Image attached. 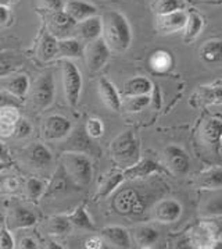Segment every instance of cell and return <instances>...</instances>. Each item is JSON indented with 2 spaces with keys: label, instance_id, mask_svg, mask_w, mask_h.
Masks as SVG:
<instances>
[{
  "label": "cell",
  "instance_id": "51",
  "mask_svg": "<svg viewBox=\"0 0 222 249\" xmlns=\"http://www.w3.org/2000/svg\"><path fill=\"white\" fill-rule=\"evenodd\" d=\"M7 160H9V155H7V152L4 150L3 145L0 143V161H7Z\"/></svg>",
  "mask_w": 222,
  "mask_h": 249
},
{
  "label": "cell",
  "instance_id": "29",
  "mask_svg": "<svg viewBox=\"0 0 222 249\" xmlns=\"http://www.w3.org/2000/svg\"><path fill=\"white\" fill-rule=\"evenodd\" d=\"M83 49H82L81 40L77 38H64L57 40V56L61 59H74L79 57Z\"/></svg>",
  "mask_w": 222,
  "mask_h": 249
},
{
  "label": "cell",
  "instance_id": "37",
  "mask_svg": "<svg viewBox=\"0 0 222 249\" xmlns=\"http://www.w3.org/2000/svg\"><path fill=\"white\" fill-rule=\"evenodd\" d=\"M71 229H72V224H71V221L68 220L67 216H54L46 224L48 232L53 234V235H64V234H68Z\"/></svg>",
  "mask_w": 222,
  "mask_h": 249
},
{
  "label": "cell",
  "instance_id": "3",
  "mask_svg": "<svg viewBox=\"0 0 222 249\" xmlns=\"http://www.w3.org/2000/svg\"><path fill=\"white\" fill-rule=\"evenodd\" d=\"M61 166L78 187H88L93 177L92 160L82 152H64Z\"/></svg>",
  "mask_w": 222,
  "mask_h": 249
},
{
  "label": "cell",
  "instance_id": "17",
  "mask_svg": "<svg viewBox=\"0 0 222 249\" xmlns=\"http://www.w3.org/2000/svg\"><path fill=\"white\" fill-rule=\"evenodd\" d=\"M36 214L32 210L24 206H16L7 214V227L9 230L28 229L36 223Z\"/></svg>",
  "mask_w": 222,
  "mask_h": 249
},
{
  "label": "cell",
  "instance_id": "9",
  "mask_svg": "<svg viewBox=\"0 0 222 249\" xmlns=\"http://www.w3.org/2000/svg\"><path fill=\"white\" fill-rule=\"evenodd\" d=\"M77 21L72 20L64 10L50 11L48 14V30L53 36L64 39L74 34Z\"/></svg>",
  "mask_w": 222,
  "mask_h": 249
},
{
  "label": "cell",
  "instance_id": "49",
  "mask_svg": "<svg viewBox=\"0 0 222 249\" xmlns=\"http://www.w3.org/2000/svg\"><path fill=\"white\" fill-rule=\"evenodd\" d=\"M18 248L21 249H35L38 248V242L31 237H25V238H21L18 242Z\"/></svg>",
  "mask_w": 222,
  "mask_h": 249
},
{
  "label": "cell",
  "instance_id": "20",
  "mask_svg": "<svg viewBox=\"0 0 222 249\" xmlns=\"http://www.w3.org/2000/svg\"><path fill=\"white\" fill-rule=\"evenodd\" d=\"M199 56L204 64L212 67L222 66V39L206 40L199 50Z\"/></svg>",
  "mask_w": 222,
  "mask_h": 249
},
{
  "label": "cell",
  "instance_id": "16",
  "mask_svg": "<svg viewBox=\"0 0 222 249\" xmlns=\"http://www.w3.org/2000/svg\"><path fill=\"white\" fill-rule=\"evenodd\" d=\"M164 171H165V169L160 163H157L152 159H143L139 160L136 164L124 170V177H125V179L133 181V179L146 178V177H150L153 174L164 173Z\"/></svg>",
  "mask_w": 222,
  "mask_h": 249
},
{
  "label": "cell",
  "instance_id": "1",
  "mask_svg": "<svg viewBox=\"0 0 222 249\" xmlns=\"http://www.w3.org/2000/svg\"><path fill=\"white\" fill-rule=\"evenodd\" d=\"M103 21V39L114 52H125L131 46L132 30L125 16L117 10L106 11Z\"/></svg>",
  "mask_w": 222,
  "mask_h": 249
},
{
  "label": "cell",
  "instance_id": "18",
  "mask_svg": "<svg viewBox=\"0 0 222 249\" xmlns=\"http://www.w3.org/2000/svg\"><path fill=\"white\" fill-rule=\"evenodd\" d=\"M200 138L203 143L210 148L220 146L222 140V121L220 119H207L200 128Z\"/></svg>",
  "mask_w": 222,
  "mask_h": 249
},
{
  "label": "cell",
  "instance_id": "14",
  "mask_svg": "<svg viewBox=\"0 0 222 249\" xmlns=\"http://www.w3.org/2000/svg\"><path fill=\"white\" fill-rule=\"evenodd\" d=\"M71 121L64 116L53 114L49 116L43 125V137L48 141L61 140L67 137L71 131Z\"/></svg>",
  "mask_w": 222,
  "mask_h": 249
},
{
  "label": "cell",
  "instance_id": "7",
  "mask_svg": "<svg viewBox=\"0 0 222 249\" xmlns=\"http://www.w3.org/2000/svg\"><path fill=\"white\" fill-rule=\"evenodd\" d=\"M162 158H164V166L167 167V170H170V173H172L174 176L182 177L189 171L190 160H189L188 153L182 149L181 146L168 145L164 149Z\"/></svg>",
  "mask_w": 222,
  "mask_h": 249
},
{
  "label": "cell",
  "instance_id": "28",
  "mask_svg": "<svg viewBox=\"0 0 222 249\" xmlns=\"http://www.w3.org/2000/svg\"><path fill=\"white\" fill-rule=\"evenodd\" d=\"M89 135L86 134L85 127H78L63 143L61 149L64 152H85L89 149Z\"/></svg>",
  "mask_w": 222,
  "mask_h": 249
},
{
  "label": "cell",
  "instance_id": "22",
  "mask_svg": "<svg viewBox=\"0 0 222 249\" xmlns=\"http://www.w3.org/2000/svg\"><path fill=\"white\" fill-rule=\"evenodd\" d=\"M100 235L107 244H110L114 248H129L131 247V237H129L128 230L120 227V226L104 227L100 231Z\"/></svg>",
  "mask_w": 222,
  "mask_h": 249
},
{
  "label": "cell",
  "instance_id": "26",
  "mask_svg": "<svg viewBox=\"0 0 222 249\" xmlns=\"http://www.w3.org/2000/svg\"><path fill=\"white\" fill-rule=\"evenodd\" d=\"M133 241L139 248H152L154 247L159 239H160V232L152 226H139L132 231Z\"/></svg>",
  "mask_w": 222,
  "mask_h": 249
},
{
  "label": "cell",
  "instance_id": "5",
  "mask_svg": "<svg viewBox=\"0 0 222 249\" xmlns=\"http://www.w3.org/2000/svg\"><path fill=\"white\" fill-rule=\"evenodd\" d=\"M54 78L50 71L46 74H42L38 80L35 81L33 88L31 90V103L32 107L36 111H42L49 107L54 99Z\"/></svg>",
  "mask_w": 222,
  "mask_h": 249
},
{
  "label": "cell",
  "instance_id": "47",
  "mask_svg": "<svg viewBox=\"0 0 222 249\" xmlns=\"http://www.w3.org/2000/svg\"><path fill=\"white\" fill-rule=\"evenodd\" d=\"M106 241L103 239V237H91L85 241V248L88 249H101L104 248Z\"/></svg>",
  "mask_w": 222,
  "mask_h": 249
},
{
  "label": "cell",
  "instance_id": "12",
  "mask_svg": "<svg viewBox=\"0 0 222 249\" xmlns=\"http://www.w3.org/2000/svg\"><path fill=\"white\" fill-rule=\"evenodd\" d=\"M22 159L33 169H46L51 164L53 156L43 143H31L22 150Z\"/></svg>",
  "mask_w": 222,
  "mask_h": 249
},
{
  "label": "cell",
  "instance_id": "4",
  "mask_svg": "<svg viewBox=\"0 0 222 249\" xmlns=\"http://www.w3.org/2000/svg\"><path fill=\"white\" fill-rule=\"evenodd\" d=\"M61 74H63V87H64L65 99L71 107H77L82 92L81 72L72 61L67 59L61 61Z\"/></svg>",
  "mask_w": 222,
  "mask_h": 249
},
{
  "label": "cell",
  "instance_id": "31",
  "mask_svg": "<svg viewBox=\"0 0 222 249\" xmlns=\"http://www.w3.org/2000/svg\"><path fill=\"white\" fill-rule=\"evenodd\" d=\"M203 28H204V18L199 13L196 11H190L188 14V21L185 25V35H183V40L186 43H190L194 39L199 38V35L202 34Z\"/></svg>",
  "mask_w": 222,
  "mask_h": 249
},
{
  "label": "cell",
  "instance_id": "35",
  "mask_svg": "<svg viewBox=\"0 0 222 249\" xmlns=\"http://www.w3.org/2000/svg\"><path fill=\"white\" fill-rule=\"evenodd\" d=\"M67 217L71 221V224L75 226V227H78V229L88 230V231H95L96 230V227H95V224H93V221L91 219V216L88 214L86 208L83 205L78 206Z\"/></svg>",
  "mask_w": 222,
  "mask_h": 249
},
{
  "label": "cell",
  "instance_id": "44",
  "mask_svg": "<svg viewBox=\"0 0 222 249\" xmlns=\"http://www.w3.org/2000/svg\"><path fill=\"white\" fill-rule=\"evenodd\" d=\"M31 132H32V125H31V123L28 120H22L20 119V121L17 123V125H16V132H14V135L17 137V138H25V137H28Z\"/></svg>",
  "mask_w": 222,
  "mask_h": 249
},
{
  "label": "cell",
  "instance_id": "55",
  "mask_svg": "<svg viewBox=\"0 0 222 249\" xmlns=\"http://www.w3.org/2000/svg\"><path fill=\"white\" fill-rule=\"evenodd\" d=\"M217 238H218V239H221V241H222V229L220 230V232H218V234H217Z\"/></svg>",
  "mask_w": 222,
  "mask_h": 249
},
{
  "label": "cell",
  "instance_id": "30",
  "mask_svg": "<svg viewBox=\"0 0 222 249\" xmlns=\"http://www.w3.org/2000/svg\"><path fill=\"white\" fill-rule=\"evenodd\" d=\"M217 239V234L208 224H200L192 232V244L193 247L197 248H211L212 242Z\"/></svg>",
  "mask_w": 222,
  "mask_h": 249
},
{
  "label": "cell",
  "instance_id": "21",
  "mask_svg": "<svg viewBox=\"0 0 222 249\" xmlns=\"http://www.w3.org/2000/svg\"><path fill=\"white\" fill-rule=\"evenodd\" d=\"M21 116L18 107L9 106L0 109V138H10L16 132V125Z\"/></svg>",
  "mask_w": 222,
  "mask_h": 249
},
{
  "label": "cell",
  "instance_id": "40",
  "mask_svg": "<svg viewBox=\"0 0 222 249\" xmlns=\"http://www.w3.org/2000/svg\"><path fill=\"white\" fill-rule=\"evenodd\" d=\"M46 191V182L39 178H28L25 182V192L31 200H36L43 196Z\"/></svg>",
  "mask_w": 222,
  "mask_h": 249
},
{
  "label": "cell",
  "instance_id": "6",
  "mask_svg": "<svg viewBox=\"0 0 222 249\" xmlns=\"http://www.w3.org/2000/svg\"><path fill=\"white\" fill-rule=\"evenodd\" d=\"M110 53L111 49L103 38H97L86 43L83 56H85V63H86L88 70L91 72L100 71L110 57Z\"/></svg>",
  "mask_w": 222,
  "mask_h": 249
},
{
  "label": "cell",
  "instance_id": "52",
  "mask_svg": "<svg viewBox=\"0 0 222 249\" xmlns=\"http://www.w3.org/2000/svg\"><path fill=\"white\" fill-rule=\"evenodd\" d=\"M16 0H0V4H4V6H11Z\"/></svg>",
  "mask_w": 222,
  "mask_h": 249
},
{
  "label": "cell",
  "instance_id": "2",
  "mask_svg": "<svg viewBox=\"0 0 222 249\" xmlns=\"http://www.w3.org/2000/svg\"><path fill=\"white\" fill-rule=\"evenodd\" d=\"M110 149L112 160L124 170L141 160V143L132 130L124 131L117 138H114Z\"/></svg>",
  "mask_w": 222,
  "mask_h": 249
},
{
  "label": "cell",
  "instance_id": "25",
  "mask_svg": "<svg viewBox=\"0 0 222 249\" xmlns=\"http://www.w3.org/2000/svg\"><path fill=\"white\" fill-rule=\"evenodd\" d=\"M194 187L200 190H220L222 188V169L214 167V169L206 170L200 173L194 179Z\"/></svg>",
  "mask_w": 222,
  "mask_h": 249
},
{
  "label": "cell",
  "instance_id": "15",
  "mask_svg": "<svg viewBox=\"0 0 222 249\" xmlns=\"http://www.w3.org/2000/svg\"><path fill=\"white\" fill-rule=\"evenodd\" d=\"M112 206L121 214H132L142 212L139 195L133 190L120 191L112 200Z\"/></svg>",
  "mask_w": 222,
  "mask_h": 249
},
{
  "label": "cell",
  "instance_id": "54",
  "mask_svg": "<svg viewBox=\"0 0 222 249\" xmlns=\"http://www.w3.org/2000/svg\"><path fill=\"white\" fill-rule=\"evenodd\" d=\"M7 166H9V164H7L6 161H0V173L4 169H7Z\"/></svg>",
  "mask_w": 222,
  "mask_h": 249
},
{
  "label": "cell",
  "instance_id": "11",
  "mask_svg": "<svg viewBox=\"0 0 222 249\" xmlns=\"http://www.w3.org/2000/svg\"><path fill=\"white\" fill-rule=\"evenodd\" d=\"M188 21V13L185 10H178L157 16L156 20V30L159 31L161 35H171L178 31L185 28Z\"/></svg>",
  "mask_w": 222,
  "mask_h": 249
},
{
  "label": "cell",
  "instance_id": "48",
  "mask_svg": "<svg viewBox=\"0 0 222 249\" xmlns=\"http://www.w3.org/2000/svg\"><path fill=\"white\" fill-rule=\"evenodd\" d=\"M45 7L49 11H59L64 9V1L63 0H43Z\"/></svg>",
  "mask_w": 222,
  "mask_h": 249
},
{
  "label": "cell",
  "instance_id": "41",
  "mask_svg": "<svg viewBox=\"0 0 222 249\" xmlns=\"http://www.w3.org/2000/svg\"><path fill=\"white\" fill-rule=\"evenodd\" d=\"M202 99L206 103L221 105L222 103V87H202Z\"/></svg>",
  "mask_w": 222,
  "mask_h": 249
},
{
  "label": "cell",
  "instance_id": "39",
  "mask_svg": "<svg viewBox=\"0 0 222 249\" xmlns=\"http://www.w3.org/2000/svg\"><path fill=\"white\" fill-rule=\"evenodd\" d=\"M152 103L150 95H136V96H127V100L124 102V109L128 113H139L143 109H146Z\"/></svg>",
  "mask_w": 222,
  "mask_h": 249
},
{
  "label": "cell",
  "instance_id": "46",
  "mask_svg": "<svg viewBox=\"0 0 222 249\" xmlns=\"http://www.w3.org/2000/svg\"><path fill=\"white\" fill-rule=\"evenodd\" d=\"M13 22V13L9 6L0 4V28L10 27Z\"/></svg>",
  "mask_w": 222,
  "mask_h": 249
},
{
  "label": "cell",
  "instance_id": "34",
  "mask_svg": "<svg viewBox=\"0 0 222 249\" xmlns=\"http://www.w3.org/2000/svg\"><path fill=\"white\" fill-rule=\"evenodd\" d=\"M36 56L42 61H49L57 56V38L46 32L36 48Z\"/></svg>",
  "mask_w": 222,
  "mask_h": 249
},
{
  "label": "cell",
  "instance_id": "33",
  "mask_svg": "<svg viewBox=\"0 0 222 249\" xmlns=\"http://www.w3.org/2000/svg\"><path fill=\"white\" fill-rule=\"evenodd\" d=\"M149 66L154 72L157 74H164L170 71L174 66V57L170 52L167 50L159 49L156 50L149 59Z\"/></svg>",
  "mask_w": 222,
  "mask_h": 249
},
{
  "label": "cell",
  "instance_id": "24",
  "mask_svg": "<svg viewBox=\"0 0 222 249\" xmlns=\"http://www.w3.org/2000/svg\"><path fill=\"white\" fill-rule=\"evenodd\" d=\"M0 89L7 90L9 93L22 99L30 89V81L28 77L21 74L16 77H3L0 78Z\"/></svg>",
  "mask_w": 222,
  "mask_h": 249
},
{
  "label": "cell",
  "instance_id": "8",
  "mask_svg": "<svg viewBox=\"0 0 222 249\" xmlns=\"http://www.w3.org/2000/svg\"><path fill=\"white\" fill-rule=\"evenodd\" d=\"M74 187H78V185L70 178V176L65 173L64 167L60 164L59 169L56 170L50 184L46 187V191L42 198L45 200L59 199V198H63L64 195L70 194Z\"/></svg>",
  "mask_w": 222,
  "mask_h": 249
},
{
  "label": "cell",
  "instance_id": "36",
  "mask_svg": "<svg viewBox=\"0 0 222 249\" xmlns=\"http://www.w3.org/2000/svg\"><path fill=\"white\" fill-rule=\"evenodd\" d=\"M200 216L204 219H212L222 216V195L211 196L200 205Z\"/></svg>",
  "mask_w": 222,
  "mask_h": 249
},
{
  "label": "cell",
  "instance_id": "42",
  "mask_svg": "<svg viewBox=\"0 0 222 249\" xmlns=\"http://www.w3.org/2000/svg\"><path fill=\"white\" fill-rule=\"evenodd\" d=\"M85 131L91 138H100L101 135L104 134V124L100 119L97 117H91L88 119L86 124H85Z\"/></svg>",
  "mask_w": 222,
  "mask_h": 249
},
{
  "label": "cell",
  "instance_id": "19",
  "mask_svg": "<svg viewBox=\"0 0 222 249\" xmlns=\"http://www.w3.org/2000/svg\"><path fill=\"white\" fill-rule=\"evenodd\" d=\"M97 90H99V96H100L101 102L106 107H109L112 111H118L121 109L122 102L121 98H120V93L111 81H109L107 78H100L99 85H97Z\"/></svg>",
  "mask_w": 222,
  "mask_h": 249
},
{
  "label": "cell",
  "instance_id": "45",
  "mask_svg": "<svg viewBox=\"0 0 222 249\" xmlns=\"http://www.w3.org/2000/svg\"><path fill=\"white\" fill-rule=\"evenodd\" d=\"M14 248V239L11 237L10 230H0V249H13Z\"/></svg>",
  "mask_w": 222,
  "mask_h": 249
},
{
  "label": "cell",
  "instance_id": "10",
  "mask_svg": "<svg viewBox=\"0 0 222 249\" xmlns=\"http://www.w3.org/2000/svg\"><path fill=\"white\" fill-rule=\"evenodd\" d=\"M183 208L176 199L160 200L153 209V219L162 224H171L181 219Z\"/></svg>",
  "mask_w": 222,
  "mask_h": 249
},
{
  "label": "cell",
  "instance_id": "27",
  "mask_svg": "<svg viewBox=\"0 0 222 249\" xmlns=\"http://www.w3.org/2000/svg\"><path fill=\"white\" fill-rule=\"evenodd\" d=\"M124 179H125L124 171H118V170L109 171L101 178L99 190H97V194H96V198H107V196H110L111 194L124 182Z\"/></svg>",
  "mask_w": 222,
  "mask_h": 249
},
{
  "label": "cell",
  "instance_id": "32",
  "mask_svg": "<svg viewBox=\"0 0 222 249\" xmlns=\"http://www.w3.org/2000/svg\"><path fill=\"white\" fill-rule=\"evenodd\" d=\"M153 90L152 81L146 77H133L128 80L124 85L125 96H136V95H150Z\"/></svg>",
  "mask_w": 222,
  "mask_h": 249
},
{
  "label": "cell",
  "instance_id": "13",
  "mask_svg": "<svg viewBox=\"0 0 222 249\" xmlns=\"http://www.w3.org/2000/svg\"><path fill=\"white\" fill-rule=\"evenodd\" d=\"M101 34H103V21H101V17L93 16V17H89L86 20L77 22L72 35H75V38L78 40H81V42L89 43L92 40L100 38Z\"/></svg>",
  "mask_w": 222,
  "mask_h": 249
},
{
  "label": "cell",
  "instance_id": "43",
  "mask_svg": "<svg viewBox=\"0 0 222 249\" xmlns=\"http://www.w3.org/2000/svg\"><path fill=\"white\" fill-rule=\"evenodd\" d=\"M20 105L21 102L17 96L11 95L7 90L0 89V109H1V107H9V106H16V107H18Z\"/></svg>",
  "mask_w": 222,
  "mask_h": 249
},
{
  "label": "cell",
  "instance_id": "23",
  "mask_svg": "<svg viewBox=\"0 0 222 249\" xmlns=\"http://www.w3.org/2000/svg\"><path fill=\"white\" fill-rule=\"evenodd\" d=\"M63 10L65 11L71 18L75 20L77 22L86 20L89 17H93L97 13V9L95 6H92L91 3H86L83 0H68L64 4Z\"/></svg>",
  "mask_w": 222,
  "mask_h": 249
},
{
  "label": "cell",
  "instance_id": "50",
  "mask_svg": "<svg viewBox=\"0 0 222 249\" xmlns=\"http://www.w3.org/2000/svg\"><path fill=\"white\" fill-rule=\"evenodd\" d=\"M3 185H4V188L7 191H16L18 188V179L14 178V177H9V178L4 179V182H3Z\"/></svg>",
  "mask_w": 222,
  "mask_h": 249
},
{
  "label": "cell",
  "instance_id": "38",
  "mask_svg": "<svg viewBox=\"0 0 222 249\" xmlns=\"http://www.w3.org/2000/svg\"><path fill=\"white\" fill-rule=\"evenodd\" d=\"M183 9H185L183 0H153L152 3V10L157 16L168 14L172 11L183 10Z\"/></svg>",
  "mask_w": 222,
  "mask_h": 249
},
{
  "label": "cell",
  "instance_id": "53",
  "mask_svg": "<svg viewBox=\"0 0 222 249\" xmlns=\"http://www.w3.org/2000/svg\"><path fill=\"white\" fill-rule=\"evenodd\" d=\"M193 1H200V3H218V1H221V0H193Z\"/></svg>",
  "mask_w": 222,
  "mask_h": 249
}]
</instances>
